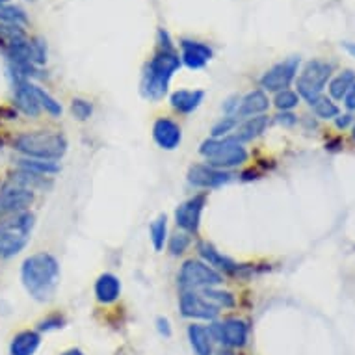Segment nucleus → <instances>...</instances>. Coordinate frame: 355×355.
Here are the masks:
<instances>
[{
    "label": "nucleus",
    "instance_id": "nucleus-36",
    "mask_svg": "<svg viewBox=\"0 0 355 355\" xmlns=\"http://www.w3.org/2000/svg\"><path fill=\"white\" fill-rule=\"evenodd\" d=\"M71 112L78 121H87L94 114V105L86 99H73L71 101Z\"/></svg>",
    "mask_w": 355,
    "mask_h": 355
},
{
    "label": "nucleus",
    "instance_id": "nucleus-45",
    "mask_svg": "<svg viewBox=\"0 0 355 355\" xmlns=\"http://www.w3.org/2000/svg\"><path fill=\"white\" fill-rule=\"evenodd\" d=\"M62 355H84V352H82V349H78V348H71V349H65Z\"/></svg>",
    "mask_w": 355,
    "mask_h": 355
},
{
    "label": "nucleus",
    "instance_id": "nucleus-18",
    "mask_svg": "<svg viewBox=\"0 0 355 355\" xmlns=\"http://www.w3.org/2000/svg\"><path fill=\"white\" fill-rule=\"evenodd\" d=\"M205 92L201 89H179V92L171 94L169 103L175 112H179L182 116H190L201 106Z\"/></svg>",
    "mask_w": 355,
    "mask_h": 355
},
{
    "label": "nucleus",
    "instance_id": "nucleus-10",
    "mask_svg": "<svg viewBox=\"0 0 355 355\" xmlns=\"http://www.w3.org/2000/svg\"><path fill=\"white\" fill-rule=\"evenodd\" d=\"M234 175L225 169L212 168L209 164H193L188 169V184L193 188H201V190H214L223 184L233 181Z\"/></svg>",
    "mask_w": 355,
    "mask_h": 355
},
{
    "label": "nucleus",
    "instance_id": "nucleus-43",
    "mask_svg": "<svg viewBox=\"0 0 355 355\" xmlns=\"http://www.w3.org/2000/svg\"><path fill=\"white\" fill-rule=\"evenodd\" d=\"M349 123H352V116H348V114H346V116H337V117H335V125H337L338 128H346L349 125Z\"/></svg>",
    "mask_w": 355,
    "mask_h": 355
},
{
    "label": "nucleus",
    "instance_id": "nucleus-22",
    "mask_svg": "<svg viewBox=\"0 0 355 355\" xmlns=\"http://www.w3.org/2000/svg\"><path fill=\"white\" fill-rule=\"evenodd\" d=\"M188 340L196 355H212L214 352V340L210 337L209 327L201 324H190L188 326Z\"/></svg>",
    "mask_w": 355,
    "mask_h": 355
},
{
    "label": "nucleus",
    "instance_id": "nucleus-42",
    "mask_svg": "<svg viewBox=\"0 0 355 355\" xmlns=\"http://www.w3.org/2000/svg\"><path fill=\"white\" fill-rule=\"evenodd\" d=\"M344 105H346V108H348V110H352V112L355 110V84H354V87H352V89L348 92V95L344 97Z\"/></svg>",
    "mask_w": 355,
    "mask_h": 355
},
{
    "label": "nucleus",
    "instance_id": "nucleus-34",
    "mask_svg": "<svg viewBox=\"0 0 355 355\" xmlns=\"http://www.w3.org/2000/svg\"><path fill=\"white\" fill-rule=\"evenodd\" d=\"M313 110H315L316 117H320V119H335L340 114L338 106L331 99H327V97H320V99L316 101L315 105H313Z\"/></svg>",
    "mask_w": 355,
    "mask_h": 355
},
{
    "label": "nucleus",
    "instance_id": "nucleus-28",
    "mask_svg": "<svg viewBox=\"0 0 355 355\" xmlns=\"http://www.w3.org/2000/svg\"><path fill=\"white\" fill-rule=\"evenodd\" d=\"M203 294V297L207 302H210L214 307L221 309H233L236 305V300L231 292L227 291H220V288H216V286H210V288H203V291H199Z\"/></svg>",
    "mask_w": 355,
    "mask_h": 355
},
{
    "label": "nucleus",
    "instance_id": "nucleus-15",
    "mask_svg": "<svg viewBox=\"0 0 355 355\" xmlns=\"http://www.w3.org/2000/svg\"><path fill=\"white\" fill-rule=\"evenodd\" d=\"M13 101L19 112L24 116L37 117L41 114V106L35 97L34 84L30 80H13Z\"/></svg>",
    "mask_w": 355,
    "mask_h": 355
},
{
    "label": "nucleus",
    "instance_id": "nucleus-21",
    "mask_svg": "<svg viewBox=\"0 0 355 355\" xmlns=\"http://www.w3.org/2000/svg\"><path fill=\"white\" fill-rule=\"evenodd\" d=\"M270 125V117L266 114H262V116H255V117H248L244 121L239 123V127H236V135L234 138H239L242 144L244 141H253L257 140L259 136H262L266 132V128Z\"/></svg>",
    "mask_w": 355,
    "mask_h": 355
},
{
    "label": "nucleus",
    "instance_id": "nucleus-41",
    "mask_svg": "<svg viewBox=\"0 0 355 355\" xmlns=\"http://www.w3.org/2000/svg\"><path fill=\"white\" fill-rule=\"evenodd\" d=\"M157 329L160 335L164 337H171V326H169L168 318H164V316H158L157 318Z\"/></svg>",
    "mask_w": 355,
    "mask_h": 355
},
{
    "label": "nucleus",
    "instance_id": "nucleus-13",
    "mask_svg": "<svg viewBox=\"0 0 355 355\" xmlns=\"http://www.w3.org/2000/svg\"><path fill=\"white\" fill-rule=\"evenodd\" d=\"M198 253L201 257V261L207 262L210 268H214L216 272H220L221 275H240L242 268L239 262H234L231 257L223 255L221 251H218L210 242H199Z\"/></svg>",
    "mask_w": 355,
    "mask_h": 355
},
{
    "label": "nucleus",
    "instance_id": "nucleus-11",
    "mask_svg": "<svg viewBox=\"0 0 355 355\" xmlns=\"http://www.w3.org/2000/svg\"><path fill=\"white\" fill-rule=\"evenodd\" d=\"M179 309L184 318H192V320L214 322L220 315V309L207 302L199 291H182L179 297Z\"/></svg>",
    "mask_w": 355,
    "mask_h": 355
},
{
    "label": "nucleus",
    "instance_id": "nucleus-2",
    "mask_svg": "<svg viewBox=\"0 0 355 355\" xmlns=\"http://www.w3.org/2000/svg\"><path fill=\"white\" fill-rule=\"evenodd\" d=\"M60 262L51 253H34L24 259L21 266V281L30 297L35 302H51L60 285Z\"/></svg>",
    "mask_w": 355,
    "mask_h": 355
},
{
    "label": "nucleus",
    "instance_id": "nucleus-35",
    "mask_svg": "<svg viewBox=\"0 0 355 355\" xmlns=\"http://www.w3.org/2000/svg\"><path fill=\"white\" fill-rule=\"evenodd\" d=\"M239 123L240 121L234 116L221 117L220 121L212 127V138H225V136H229V132H234V130H236Z\"/></svg>",
    "mask_w": 355,
    "mask_h": 355
},
{
    "label": "nucleus",
    "instance_id": "nucleus-48",
    "mask_svg": "<svg viewBox=\"0 0 355 355\" xmlns=\"http://www.w3.org/2000/svg\"><path fill=\"white\" fill-rule=\"evenodd\" d=\"M352 132H354V140H355V127H354V130H352Z\"/></svg>",
    "mask_w": 355,
    "mask_h": 355
},
{
    "label": "nucleus",
    "instance_id": "nucleus-37",
    "mask_svg": "<svg viewBox=\"0 0 355 355\" xmlns=\"http://www.w3.org/2000/svg\"><path fill=\"white\" fill-rule=\"evenodd\" d=\"M65 326V316L60 313H53V315L45 316L43 320L37 322V331H54L60 327Z\"/></svg>",
    "mask_w": 355,
    "mask_h": 355
},
{
    "label": "nucleus",
    "instance_id": "nucleus-6",
    "mask_svg": "<svg viewBox=\"0 0 355 355\" xmlns=\"http://www.w3.org/2000/svg\"><path fill=\"white\" fill-rule=\"evenodd\" d=\"M177 283L181 291H203L210 286H220L223 283V275L210 268L207 262L199 259H188L179 270Z\"/></svg>",
    "mask_w": 355,
    "mask_h": 355
},
{
    "label": "nucleus",
    "instance_id": "nucleus-23",
    "mask_svg": "<svg viewBox=\"0 0 355 355\" xmlns=\"http://www.w3.org/2000/svg\"><path fill=\"white\" fill-rule=\"evenodd\" d=\"M34 225H35V216L32 214L30 210L15 212V214L0 218V227L8 229V231H12V233L24 234V236H30V234H32Z\"/></svg>",
    "mask_w": 355,
    "mask_h": 355
},
{
    "label": "nucleus",
    "instance_id": "nucleus-17",
    "mask_svg": "<svg viewBox=\"0 0 355 355\" xmlns=\"http://www.w3.org/2000/svg\"><path fill=\"white\" fill-rule=\"evenodd\" d=\"M270 108V99L266 92H262V89H253L248 95H244L242 99H240L239 110L234 112V117L239 119V121H244L248 117H255V116H262V114H266V110Z\"/></svg>",
    "mask_w": 355,
    "mask_h": 355
},
{
    "label": "nucleus",
    "instance_id": "nucleus-32",
    "mask_svg": "<svg viewBox=\"0 0 355 355\" xmlns=\"http://www.w3.org/2000/svg\"><path fill=\"white\" fill-rule=\"evenodd\" d=\"M192 245V234L184 233H175L171 239L168 240V251L171 257H181L188 251V248Z\"/></svg>",
    "mask_w": 355,
    "mask_h": 355
},
{
    "label": "nucleus",
    "instance_id": "nucleus-4",
    "mask_svg": "<svg viewBox=\"0 0 355 355\" xmlns=\"http://www.w3.org/2000/svg\"><path fill=\"white\" fill-rule=\"evenodd\" d=\"M199 155L207 160L209 166L218 169L239 168L248 162V149L244 144L234 138V136H225V138H209L199 147Z\"/></svg>",
    "mask_w": 355,
    "mask_h": 355
},
{
    "label": "nucleus",
    "instance_id": "nucleus-1",
    "mask_svg": "<svg viewBox=\"0 0 355 355\" xmlns=\"http://www.w3.org/2000/svg\"><path fill=\"white\" fill-rule=\"evenodd\" d=\"M182 65L181 56L175 51L171 37L164 28L158 30V53L149 60L141 76V95L149 101H160L166 97L169 80Z\"/></svg>",
    "mask_w": 355,
    "mask_h": 355
},
{
    "label": "nucleus",
    "instance_id": "nucleus-47",
    "mask_svg": "<svg viewBox=\"0 0 355 355\" xmlns=\"http://www.w3.org/2000/svg\"><path fill=\"white\" fill-rule=\"evenodd\" d=\"M0 4H8V0H0Z\"/></svg>",
    "mask_w": 355,
    "mask_h": 355
},
{
    "label": "nucleus",
    "instance_id": "nucleus-5",
    "mask_svg": "<svg viewBox=\"0 0 355 355\" xmlns=\"http://www.w3.org/2000/svg\"><path fill=\"white\" fill-rule=\"evenodd\" d=\"M333 67L327 62L322 60H313L303 67L302 75L296 78V94L300 95V99H305L309 105L313 106L316 101L322 97V92L326 87L327 80L331 78Z\"/></svg>",
    "mask_w": 355,
    "mask_h": 355
},
{
    "label": "nucleus",
    "instance_id": "nucleus-24",
    "mask_svg": "<svg viewBox=\"0 0 355 355\" xmlns=\"http://www.w3.org/2000/svg\"><path fill=\"white\" fill-rule=\"evenodd\" d=\"M41 344V335L32 329H24L12 338L10 355H34Z\"/></svg>",
    "mask_w": 355,
    "mask_h": 355
},
{
    "label": "nucleus",
    "instance_id": "nucleus-19",
    "mask_svg": "<svg viewBox=\"0 0 355 355\" xmlns=\"http://www.w3.org/2000/svg\"><path fill=\"white\" fill-rule=\"evenodd\" d=\"M10 182L24 188V190H30V192H47V190L53 188L51 177H43V175L32 173V171L19 168L10 175Z\"/></svg>",
    "mask_w": 355,
    "mask_h": 355
},
{
    "label": "nucleus",
    "instance_id": "nucleus-3",
    "mask_svg": "<svg viewBox=\"0 0 355 355\" xmlns=\"http://www.w3.org/2000/svg\"><path fill=\"white\" fill-rule=\"evenodd\" d=\"M12 147L26 158L58 162L67 153V140L62 132H54V130H30L15 136L12 140Z\"/></svg>",
    "mask_w": 355,
    "mask_h": 355
},
{
    "label": "nucleus",
    "instance_id": "nucleus-8",
    "mask_svg": "<svg viewBox=\"0 0 355 355\" xmlns=\"http://www.w3.org/2000/svg\"><path fill=\"white\" fill-rule=\"evenodd\" d=\"M207 201H209V193L201 192L179 205L175 209V223H177V227L188 234H198Z\"/></svg>",
    "mask_w": 355,
    "mask_h": 355
},
{
    "label": "nucleus",
    "instance_id": "nucleus-29",
    "mask_svg": "<svg viewBox=\"0 0 355 355\" xmlns=\"http://www.w3.org/2000/svg\"><path fill=\"white\" fill-rule=\"evenodd\" d=\"M149 236H151L153 248L157 251H162L166 242H168V218L166 214H160L153 221L149 227Z\"/></svg>",
    "mask_w": 355,
    "mask_h": 355
},
{
    "label": "nucleus",
    "instance_id": "nucleus-26",
    "mask_svg": "<svg viewBox=\"0 0 355 355\" xmlns=\"http://www.w3.org/2000/svg\"><path fill=\"white\" fill-rule=\"evenodd\" d=\"M19 169H26V171H32V173L43 175V177H51V175L60 173V164L53 162V160H40V158H26L21 157L15 160Z\"/></svg>",
    "mask_w": 355,
    "mask_h": 355
},
{
    "label": "nucleus",
    "instance_id": "nucleus-16",
    "mask_svg": "<svg viewBox=\"0 0 355 355\" xmlns=\"http://www.w3.org/2000/svg\"><path fill=\"white\" fill-rule=\"evenodd\" d=\"M181 62L188 69H203L212 60V49L207 43L193 40L181 41Z\"/></svg>",
    "mask_w": 355,
    "mask_h": 355
},
{
    "label": "nucleus",
    "instance_id": "nucleus-14",
    "mask_svg": "<svg viewBox=\"0 0 355 355\" xmlns=\"http://www.w3.org/2000/svg\"><path fill=\"white\" fill-rule=\"evenodd\" d=\"M153 140L164 151H175L182 141V130L179 123H175L169 117H158L153 125Z\"/></svg>",
    "mask_w": 355,
    "mask_h": 355
},
{
    "label": "nucleus",
    "instance_id": "nucleus-39",
    "mask_svg": "<svg viewBox=\"0 0 355 355\" xmlns=\"http://www.w3.org/2000/svg\"><path fill=\"white\" fill-rule=\"evenodd\" d=\"M240 99H242V97H239V95H233V97H229V99L223 103V112H225L227 116H234V112L239 110Z\"/></svg>",
    "mask_w": 355,
    "mask_h": 355
},
{
    "label": "nucleus",
    "instance_id": "nucleus-31",
    "mask_svg": "<svg viewBox=\"0 0 355 355\" xmlns=\"http://www.w3.org/2000/svg\"><path fill=\"white\" fill-rule=\"evenodd\" d=\"M0 21L6 24L23 26V24L28 23V17H26V12L23 8L13 6V4H0Z\"/></svg>",
    "mask_w": 355,
    "mask_h": 355
},
{
    "label": "nucleus",
    "instance_id": "nucleus-7",
    "mask_svg": "<svg viewBox=\"0 0 355 355\" xmlns=\"http://www.w3.org/2000/svg\"><path fill=\"white\" fill-rule=\"evenodd\" d=\"M210 337L223 348H244L250 338V326L242 318H225L221 322H212L209 326Z\"/></svg>",
    "mask_w": 355,
    "mask_h": 355
},
{
    "label": "nucleus",
    "instance_id": "nucleus-33",
    "mask_svg": "<svg viewBox=\"0 0 355 355\" xmlns=\"http://www.w3.org/2000/svg\"><path fill=\"white\" fill-rule=\"evenodd\" d=\"M274 105L277 110L281 112H291L294 110L297 105H300V95L292 89H283V92H277L275 94Z\"/></svg>",
    "mask_w": 355,
    "mask_h": 355
},
{
    "label": "nucleus",
    "instance_id": "nucleus-46",
    "mask_svg": "<svg viewBox=\"0 0 355 355\" xmlns=\"http://www.w3.org/2000/svg\"><path fill=\"white\" fill-rule=\"evenodd\" d=\"M216 355H234V354H233V349L223 348V349H220V352H218V354H216Z\"/></svg>",
    "mask_w": 355,
    "mask_h": 355
},
{
    "label": "nucleus",
    "instance_id": "nucleus-25",
    "mask_svg": "<svg viewBox=\"0 0 355 355\" xmlns=\"http://www.w3.org/2000/svg\"><path fill=\"white\" fill-rule=\"evenodd\" d=\"M30 236L17 234L0 227V259H12L26 248Z\"/></svg>",
    "mask_w": 355,
    "mask_h": 355
},
{
    "label": "nucleus",
    "instance_id": "nucleus-27",
    "mask_svg": "<svg viewBox=\"0 0 355 355\" xmlns=\"http://www.w3.org/2000/svg\"><path fill=\"white\" fill-rule=\"evenodd\" d=\"M355 84V73L352 69H346L343 73H338L331 82H329V95L331 99L343 101L348 92L354 87Z\"/></svg>",
    "mask_w": 355,
    "mask_h": 355
},
{
    "label": "nucleus",
    "instance_id": "nucleus-44",
    "mask_svg": "<svg viewBox=\"0 0 355 355\" xmlns=\"http://www.w3.org/2000/svg\"><path fill=\"white\" fill-rule=\"evenodd\" d=\"M343 47L346 49V51H348V53L352 54V56H354V58H355V43H349V41H344Z\"/></svg>",
    "mask_w": 355,
    "mask_h": 355
},
{
    "label": "nucleus",
    "instance_id": "nucleus-40",
    "mask_svg": "<svg viewBox=\"0 0 355 355\" xmlns=\"http://www.w3.org/2000/svg\"><path fill=\"white\" fill-rule=\"evenodd\" d=\"M275 121L279 123V125H283V127H292V125H296L297 123V117L294 116V114H291V112H283V114H279V116L275 117Z\"/></svg>",
    "mask_w": 355,
    "mask_h": 355
},
{
    "label": "nucleus",
    "instance_id": "nucleus-38",
    "mask_svg": "<svg viewBox=\"0 0 355 355\" xmlns=\"http://www.w3.org/2000/svg\"><path fill=\"white\" fill-rule=\"evenodd\" d=\"M32 56H34L35 65H43L47 62V45H45V41L40 40V37H34V40H32Z\"/></svg>",
    "mask_w": 355,
    "mask_h": 355
},
{
    "label": "nucleus",
    "instance_id": "nucleus-20",
    "mask_svg": "<svg viewBox=\"0 0 355 355\" xmlns=\"http://www.w3.org/2000/svg\"><path fill=\"white\" fill-rule=\"evenodd\" d=\"M121 296V281L114 274H103L95 281V297L99 303H114Z\"/></svg>",
    "mask_w": 355,
    "mask_h": 355
},
{
    "label": "nucleus",
    "instance_id": "nucleus-12",
    "mask_svg": "<svg viewBox=\"0 0 355 355\" xmlns=\"http://www.w3.org/2000/svg\"><path fill=\"white\" fill-rule=\"evenodd\" d=\"M34 199V192L24 190V188L12 184V182L8 181L6 184L0 187V218L15 214V212L30 210Z\"/></svg>",
    "mask_w": 355,
    "mask_h": 355
},
{
    "label": "nucleus",
    "instance_id": "nucleus-30",
    "mask_svg": "<svg viewBox=\"0 0 355 355\" xmlns=\"http://www.w3.org/2000/svg\"><path fill=\"white\" fill-rule=\"evenodd\" d=\"M34 92H35V97H37V103H40L41 106V110H45L49 116H53V117L62 116L64 108H62V105H60L58 101L54 99L53 95L49 94V92H45L43 87L35 86V84H34Z\"/></svg>",
    "mask_w": 355,
    "mask_h": 355
},
{
    "label": "nucleus",
    "instance_id": "nucleus-9",
    "mask_svg": "<svg viewBox=\"0 0 355 355\" xmlns=\"http://www.w3.org/2000/svg\"><path fill=\"white\" fill-rule=\"evenodd\" d=\"M297 69H300V56L286 58L279 64H275L272 69H268L261 78L262 92H283L291 86L292 80L296 78Z\"/></svg>",
    "mask_w": 355,
    "mask_h": 355
}]
</instances>
